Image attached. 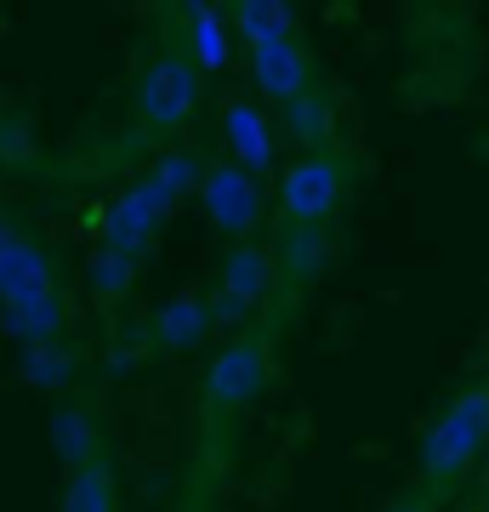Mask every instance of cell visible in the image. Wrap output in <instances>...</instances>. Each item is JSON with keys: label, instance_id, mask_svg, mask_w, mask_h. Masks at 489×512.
<instances>
[{"label": "cell", "instance_id": "cell-1", "mask_svg": "<svg viewBox=\"0 0 489 512\" xmlns=\"http://www.w3.org/2000/svg\"><path fill=\"white\" fill-rule=\"evenodd\" d=\"M489 450V382L461 387L416 439V467L427 484H450Z\"/></svg>", "mask_w": 489, "mask_h": 512}, {"label": "cell", "instance_id": "cell-2", "mask_svg": "<svg viewBox=\"0 0 489 512\" xmlns=\"http://www.w3.org/2000/svg\"><path fill=\"white\" fill-rule=\"evenodd\" d=\"M205 97V74L177 52V46H160V52L143 63L137 74V92H131V114L148 137H177L188 131V120L200 114Z\"/></svg>", "mask_w": 489, "mask_h": 512}, {"label": "cell", "instance_id": "cell-3", "mask_svg": "<svg viewBox=\"0 0 489 512\" xmlns=\"http://www.w3.org/2000/svg\"><path fill=\"white\" fill-rule=\"evenodd\" d=\"M347 188H353L347 160L336 148H325V154H296L290 165H279V188L268 200H279L285 228H330L342 217Z\"/></svg>", "mask_w": 489, "mask_h": 512}, {"label": "cell", "instance_id": "cell-4", "mask_svg": "<svg viewBox=\"0 0 489 512\" xmlns=\"http://www.w3.org/2000/svg\"><path fill=\"white\" fill-rule=\"evenodd\" d=\"M171 205H177V200L165 194V183L154 177V171L131 177V183L109 200V211H103V245H97V251L120 256L126 268H143L148 251H154V245H160V234H165Z\"/></svg>", "mask_w": 489, "mask_h": 512}, {"label": "cell", "instance_id": "cell-5", "mask_svg": "<svg viewBox=\"0 0 489 512\" xmlns=\"http://www.w3.org/2000/svg\"><path fill=\"white\" fill-rule=\"evenodd\" d=\"M200 211L205 222L217 228L228 245H239V239H256V228L268 222L273 200H268V183L262 177H251V171H239L234 160H205L200 171Z\"/></svg>", "mask_w": 489, "mask_h": 512}, {"label": "cell", "instance_id": "cell-6", "mask_svg": "<svg viewBox=\"0 0 489 512\" xmlns=\"http://www.w3.org/2000/svg\"><path fill=\"white\" fill-rule=\"evenodd\" d=\"M279 274H273V251L262 239H239L228 245L217 262V279H211V313H217V325H251L262 302L273 296Z\"/></svg>", "mask_w": 489, "mask_h": 512}, {"label": "cell", "instance_id": "cell-7", "mask_svg": "<svg viewBox=\"0 0 489 512\" xmlns=\"http://www.w3.org/2000/svg\"><path fill=\"white\" fill-rule=\"evenodd\" d=\"M273 382V359H268V342L245 330L234 336L228 348L211 353V365H205V404L217 410V416H245Z\"/></svg>", "mask_w": 489, "mask_h": 512}, {"label": "cell", "instance_id": "cell-8", "mask_svg": "<svg viewBox=\"0 0 489 512\" xmlns=\"http://www.w3.org/2000/svg\"><path fill=\"white\" fill-rule=\"evenodd\" d=\"M57 285V256L52 245L23 228V222L0 217V302H23V296H52Z\"/></svg>", "mask_w": 489, "mask_h": 512}, {"label": "cell", "instance_id": "cell-9", "mask_svg": "<svg viewBox=\"0 0 489 512\" xmlns=\"http://www.w3.org/2000/svg\"><path fill=\"white\" fill-rule=\"evenodd\" d=\"M319 86V63H313L302 35H279L268 46H251V103H296L302 92Z\"/></svg>", "mask_w": 489, "mask_h": 512}, {"label": "cell", "instance_id": "cell-10", "mask_svg": "<svg viewBox=\"0 0 489 512\" xmlns=\"http://www.w3.org/2000/svg\"><path fill=\"white\" fill-rule=\"evenodd\" d=\"M211 330H217L211 296L188 285V291H171L160 308H154V319H148V342H154V353L182 359V353H200L205 342H211Z\"/></svg>", "mask_w": 489, "mask_h": 512}, {"label": "cell", "instance_id": "cell-11", "mask_svg": "<svg viewBox=\"0 0 489 512\" xmlns=\"http://www.w3.org/2000/svg\"><path fill=\"white\" fill-rule=\"evenodd\" d=\"M222 143H228V160L239 171H251L268 183L273 160H279V126H273V114L251 97H234L228 109H222Z\"/></svg>", "mask_w": 489, "mask_h": 512}, {"label": "cell", "instance_id": "cell-12", "mask_svg": "<svg viewBox=\"0 0 489 512\" xmlns=\"http://www.w3.org/2000/svg\"><path fill=\"white\" fill-rule=\"evenodd\" d=\"M188 63L200 74H222L234 63V35H228V18H222V6L211 0H194V6H182V46H177Z\"/></svg>", "mask_w": 489, "mask_h": 512}, {"label": "cell", "instance_id": "cell-13", "mask_svg": "<svg viewBox=\"0 0 489 512\" xmlns=\"http://www.w3.org/2000/svg\"><path fill=\"white\" fill-rule=\"evenodd\" d=\"M0 325L6 336H18L23 348H40V342H63L69 330V296H23V302H0Z\"/></svg>", "mask_w": 489, "mask_h": 512}, {"label": "cell", "instance_id": "cell-14", "mask_svg": "<svg viewBox=\"0 0 489 512\" xmlns=\"http://www.w3.org/2000/svg\"><path fill=\"white\" fill-rule=\"evenodd\" d=\"M279 126L302 154H325V148H336V97L325 86H313V92H302L296 103L279 109Z\"/></svg>", "mask_w": 489, "mask_h": 512}, {"label": "cell", "instance_id": "cell-15", "mask_svg": "<svg viewBox=\"0 0 489 512\" xmlns=\"http://www.w3.org/2000/svg\"><path fill=\"white\" fill-rule=\"evenodd\" d=\"M325 262H330V228H285V234H279V251H273L279 285L302 291L308 279L325 274Z\"/></svg>", "mask_w": 489, "mask_h": 512}, {"label": "cell", "instance_id": "cell-16", "mask_svg": "<svg viewBox=\"0 0 489 512\" xmlns=\"http://www.w3.org/2000/svg\"><path fill=\"white\" fill-rule=\"evenodd\" d=\"M52 456L63 467H80V461L103 456V433H97V416H91L80 399H57L52 404Z\"/></svg>", "mask_w": 489, "mask_h": 512}, {"label": "cell", "instance_id": "cell-17", "mask_svg": "<svg viewBox=\"0 0 489 512\" xmlns=\"http://www.w3.org/2000/svg\"><path fill=\"white\" fill-rule=\"evenodd\" d=\"M57 512H120V473L109 456L80 461L57 495Z\"/></svg>", "mask_w": 489, "mask_h": 512}, {"label": "cell", "instance_id": "cell-18", "mask_svg": "<svg viewBox=\"0 0 489 512\" xmlns=\"http://www.w3.org/2000/svg\"><path fill=\"white\" fill-rule=\"evenodd\" d=\"M222 18H228V35L245 40V46H268L279 35H296V12L285 0H234V6H222Z\"/></svg>", "mask_w": 489, "mask_h": 512}, {"label": "cell", "instance_id": "cell-19", "mask_svg": "<svg viewBox=\"0 0 489 512\" xmlns=\"http://www.w3.org/2000/svg\"><path fill=\"white\" fill-rule=\"evenodd\" d=\"M18 376L29 387H40V393H69L74 376H80V348H74L69 336L63 342H40V348H23Z\"/></svg>", "mask_w": 489, "mask_h": 512}, {"label": "cell", "instance_id": "cell-20", "mask_svg": "<svg viewBox=\"0 0 489 512\" xmlns=\"http://www.w3.org/2000/svg\"><path fill=\"white\" fill-rule=\"evenodd\" d=\"M148 171H154V177L165 183V194H171V200H188V194L200 188L205 160L194 154V148H171V154H160V160L148 165Z\"/></svg>", "mask_w": 489, "mask_h": 512}, {"label": "cell", "instance_id": "cell-21", "mask_svg": "<svg viewBox=\"0 0 489 512\" xmlns=\"http://www.w3.org/2000/svg\"><path fill=\"white\" fill-rule=\"evenodd\" d=\"M131 285H137V268H126V262H120V256H109V251L91 256V291H97V302H103V308L126 302Z\"/></svg>", "mask_w": 489, "mask_h": 512}, {"label": "cell", "instance_id": "cell-22", "mask_svg": "<svg viewBox=\"0 0 489 512\" xmlns=\"http://www.w3.org/2000/svg\"><path fill=\"white\" fill-rule=\"evenodd\" d=\"M484 376H489V336H484Z\"/></svg>", "mask_w": 489, "mask_h": 512}, {"label": "cell", "instance_id": "cell-23", "mask_svg": "<svg viewBox=\"0 0 489 512\" xmlns=\"http://www.w3.org/2000/svg\"><path fill=\"white\" fill-rule=\"evenodd\" d=\"M467 512H489V501H478V507H467Z\"/></svg>", "mask_w": 489, "mask_h": 512}]
</instances>
